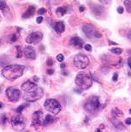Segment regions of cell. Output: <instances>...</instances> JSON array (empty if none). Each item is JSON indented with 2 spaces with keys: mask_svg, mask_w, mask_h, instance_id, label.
I'll list each match as a JSON object with an SVG mask.
<instances>
[{
  "mask_svg": "<svg viewBox=\"0 0 131 132\" xmlns=\"http://www.w3.org/2000/svg\"><path fill=\"white\" fill-rule=\"evenodd\" d=\"M24 70H25L24 66L19 64L4 66V68L2 70V76L3 77H4L7 80L13 81L21 77L23 75Z\"/></svg>",
  "mask_w": 131,
  "mask_h": 132,
  "instance_id": "obj_1",
  "label": "cell"
},
{
  "mask_svg": "<svg viewBox=\"0 0 131 132\" xmlns=\"http://www.w3.org/2000/svg\"><path fill=\"white\" fill-rule=\"evenodd\" d=\"M75 84L82 90H87L93 84V79L89 73H79L75 77Z\"/></svg>",
  "mask_w": 131,
  "mask_h": 132,
  "instance_id": "obj_2",
  "label": "cell"
},
{
  "mask_svg": "<svg viewBox=\"0 0 131 132\" xmlns=\"http://www.w3.org/2000/svg\"><path fill=\"white\" fill-rule=\"evenodd\" d=\"M44 95L43 89L40 87H36L34 88H32L28 92H25L23 99L27 100L28 102H34L36 100H39L41 99Z\"/></svg>",
  "mask_w": 131,
  "mask_h": 132,
  "instance_id": "obj_3",
  "label": "cell"
},
{
  "mask_svg": "<svg viewBox=\"0 0 131 132\" xmlns=\"http://www.w3.org/2000/svg\"><path fill=\"white\" fill-rule=\"evenodd\" d=\"M100 106H101V105H100V101H99V97L93 95V96L89 97L87 101H86L84 105V109L90 113H94V112H98Z\"/></svg>",
  "mask_w": 131,
  "mask_h": 132,
  "instance_id": "obj_4",
  "label": "cell"
},
{
  "mask_svg": "<svg viewBox=\"0 0 131 132\" xmlns=\"http://www.w3.org/2000/svg\"><path fill=\"white\" fill-rule=\"evenodd\" d=\"M44 107L46 108V111H48L52 114H57L62 110L61 105L59 104V102L53 99L46 100L44 103Z\"/></svg>",
  "mask_w": 131,
  "mask_h": 132,
  "instance_id": "obj_5",
  "label": "cell"
},
{
  "mask_svg": "<svg viewBox=\"0 0 131 132\" xmlns=\"http://www.w3.org/2000/svg\"><path fill=\"white\" fill-rule=\"evenodd\" d=\"M74 65L79 70H84L89 65V59L88 56L83 54H77L73 59Z\"/></svg>",
  "mask_w": 131,
  "mask_h": 132,
  "instance_id": "obj_6",
  "label": "cell"
},
{
  "mask_svg": "<svg viewBox=\"0 0 131 132\" xmlns=\"http://www.w3.org/2000/svg\"><path fill=\"white\" fill-rule=\"evenodd\" d=\"M12 127L15 130H22L26 127V118L22 115H15L11 119Z\"/></svg>",
  "mask_w": 131,
  "mask_h": 132,
  "instance_id": "obj_7",
  "label": "cell"
},
{
  "mask_svg": "<svg viewBox=\"0 0 131 132\" xmlns=\"http://www.w3.org/2000/svg\"><path fill=\"white\" fill-rule=\"evenodd\" d=\"M6 96L8 100L11 102H15L19 100L21 96V92L18 89L13 88V87H10L6 89Z\"/></svg>",
  "mask_w": 131,
  "mask_h": 132,
  "instance_id": "obj_8",
  "label": "cell"
},
{
  "mask_svg": "<svg viewBox=\"0 0 131 132\" xmlns=\"http://www.w3.org/2000/svg\"><path fill=\"white\" fill-rule=\"evenodd\" d=\"M43 34L40 32H33L30 34L26 39V42L30 45H37L42 40Z\"/></svg>",
  "mask_w": 131,
  "mask_h": 132,
  "instance_id": "obj_9",
  "label": "cell"
},
{
  "mask_svg": "<svg viewBox=\"0 0 131 132\" xmlns=\"http://www.w3.org/2000/svg\"><path fill=\"white\" fill-rule=\"evenodd\" d=\"M43 112L41 111H37L33 114V118H32V122L33 125L35 126V127H38V126L42 125L43 126Z\"/></svg>",
  "mask_w": 131,
  "mask_h": 132,
  "instance_id": "obj_10",
  "label": "cell"
},
{
  "mask_svg": "<svg viewBox=\"0 0 131 132\" xmlns=\"http://www.w3.org/2000/svg\"><path fill=\"white\" fill-rule=\"evenodd\" d=\"M23 54L25 55V57L28 59H35L36 53L34 49L31 46H27L23 49Z\"/></svg>",
  "mask_w": 131,
  "mask_h": 132,
  "instance_id": "obj_11",
  "label": "cell"
},
{
  "mask_svg": "<svg viewBox=\"0 0 131 132\" xmlns=\"http://www.w3.org/2000/svg\"><path fill=\"white\" fill-rule=\"evenodd\" d=\"M83 32L86 34V35L89 38H94V33L96 32V29L91 25H84L82 28Z\"/></svg>",
  "mask_w": 131,
  "mask_h": 132,
  "instance_id": "obj_12",
  "label": "cell"
},
{
  "mask_svg": "<svg viewBox=\"0 0 131 132\" xmlns=\"http://www.w3.org/2000/svg\"><path fill=\"white\" fill-rule=\"evenodd\" d=\"M69 44L70 46L76 47V48H82L83 46V40L79 37H74V38L70 39Z\"/></svg>",
  "mask_w": 131,
  "mask_h": 132,
  "instance_id": "obj_13",
  "label": "cell"
},
{
  "mask_svg": "<svg viewBox=\"0 0 131 132\" xmlns=\"http://www.w3.org/2000/svg\"><path fill=\"white\" fill-rule=\"evenodd\" d=\"M36 87H37L36 83L28 80L22 84V87H21V88H22V90L25 93V92H28V90H30V89H32V88H36Z\"/></svg>",
  "mask_w": 131,
  "mask_h": 132,
  "instance_id": "obj_14",
  "label": "cell"
},
{
  "mask_svg": "<svg viewBox=\"0 0 131 132\" xmlns=\"http://www.w3.org/2000/svg\"><path fill=\"white\" fill-rule=\"evenodd\" d=\"M57 121V118H55L53 116L51 115H46V117L44 118V121H43V126L46 127V126H48L51 123H55Z\"/></svg>",
  "mask_w": 131,
  "mask_h": 132,
  "instance_id": "obj_15",
  "label": "cell"
},
{
  "mask_svg": "<svg viewBox=\"0 0 131 132\" xmlns=\"http://www.w3.org/2000/svg\"><path fill=\"white\" fill-rule=\"evenodd\" d=\"M53 28L57 34H61L63 32H64V29H65L64 22H55L53 24Z\"/></svg>",
  "mask_w": 131,
  "mask_h": 132,
  "instance_id": "obj_16",
  "label": "cell"
},
{
  "mask_svg": "<svg viewBox=\"0 0 131 132\" xmlns=\"http://www.w3.org/2000/svg\"><path fill=\"white\" fill-rule=\"evenodd\" d=\"M35 13V7L31 5L28 8V10H26V12L22 15V18H29L31 16H33Z\"/></svg>",
  "mask_w": 131,
  "mask_h": 132,
  "instance_id": "obj_17",
  "label": "cell"
},
{
  "mask_svg": "<svg viewBox=\"0 0 131 132\" xmlns=\"http://www.w3.org/2000/svg\"><path fill=\"white\" fill-rule=\"evenodd\" d=\"M92 11L94 15H99L104 12V8L102 6H99V5H94V6L92 7Z\"/></svg>",
  "mask_w": 131,
  "mask_h": 132,
  "instance_id": "obj_18",
  "label": "cell"
},
{
  "mask_svg": "<svg viewBox=\"0 0 131 132\" xmlns=\"http://www.w3.org/2000/svg\"><path fill=\"white\" fill-rule=\"evenodd\" d=\"M111 122L112 123H113V125L116 127L117 129H119V130H125V127L124 126V125L120 122L119 120H117V118H112L111 119Z\"/></svg>",
  "mask_w": 131,
  "mask_h": 132,
  "instance_id": "obj_19",
  "label": "cell"
},
{
  "mask_svg": "<svg viewBox=\"0 0 131 132\" xmlns=\"http://www.w3.org/2000/svg\"><path fill=\"white\" fill-rule=\"evenodd\" d=\"M66 12H67L66 7H59V8H57L56 10V13L58 16H63V15H64L66 14Z\"/></svg>",
  "mask_w": 131,
  "mask_h": 132,
  "instance_id": "obj_20",
  "label": "cell"
},
{
  "mask_svg": "<svg viewBox=\"0 0 131 132\" xmlns=\"http://www.w3.org/2000/svg\"><path fill=\"white\" fill-rule=\"evenodd\" d=\"M111 114H112L113 117L117 118V117H121V116L124 115V113H123L122 111H120L118 108H115V109L112 110Z\"/></svg>",
  "mask_w": 131,
  "mask_h": 132,
  "instance_id": "obj_21",
  "label": "cell"
},
{
  "mask_svg": "<svg viewBox=\"0 0 131 132\" xmlns=\"http://www.w3.org/2000/svg\"><path fill=\"white\" fill-rule=\"evenodd\" d=\"M124 6H125V9H126L127 11L131 13V0H125Z\"/></svg>",
  "mask_w": 131,
  "mask_h": 132,
  "instance_id": "obj_22",
  "label": "cell"
},
{
  "mask_svg": "<svg viewBox=\"0 0 131 132\" xmlns=\"http://www.w3.org/2000/svg\"><path fill=\"white\" fill-rule=\"evenodd\" d=\"M8 9V5L4 0H0V10L4 11L5 10Z\"/></svg>",
  "mask_w": 131,
  "mask_h": 132,
  "instance_id": "obj_23",
  "label": "cell"
},
{
  "mask_svg": "<svg viewBox=\"0 0 131 132\" xmlns=\"http://www.w3.org/2000/svg\"><path fill=\"white\" fill-rule=\"evenodd\" d=\"M16 47V51H17V54H16V57L17 59H21L22 56H23V52H22V48H21V46H15Z\"/></svg>",
  "mask_w": 131,
  "mask_h": 132,
  "instance_id": "obj_24",
  "label": "cell"
},
{
  "mask_svg": "<svg viewBox=\"0 0 131 132\" xmlns=\"http://www.w3.org/2000/svg\"><path fill=\"white\" fill-rule=\"evenodd\" d=\"M111 51L112 53H115V54H117V55L121 54L123 52V50L121 48H112Z\"/></svg>",
  "mask_w": 131,
  "mask_h": 132,
  "instance_id": "obj_25",
  "label": "cell"
},
{
  "mask_svg": "<svg viewBox=\"0 0 131 132\" xmlns=\"http://www.w3.org/2000/svg\"><path fill=\"white\" fill-rule=\"evenodd\" d=\"M27 106H28V104H23V105H20V106L16 109V112H17L18 113H21V112H22V110L24 109L25 107H27Z\"/></svg>",
  "mask_w": 131,
  "mask_h": 132,
  "instance_id": "obj_26",
  "label": "cell"
},
{
  "mask_svg": "<svg viewBox=\"0 0 131 132\" xmlns=\"http://www.w3.org/2000/svg\"><path fill=\"white\" fill-rule=\"evenodd\" d=\"M64 55H63V54H58L57 56V60L58 62H60V63L64 61Z\"/></svg>",
  "mask_w": 131,
  "mask_h": 132,
  "instance_id": "obj_27",
  "label": "cell"
},
{
  "mask_svg": "<svg viewBox=\"0 0 131 132\" xmlns=\"http://www.w3.org/2000/svg\"><path fill=\"white\" fill-rule=\"evenodd\" d=\"M102 37V34L99 32V31L96 30V32L94 33V38H98V39H100Z\"/></svg>",
  "mask_w": 131,
  "mask_h": 132,
  "instance_id": "obj_28",
  "label": "cell"
},
{
  "mask_svg": "<svg viewBox=\"0 0 131 132\" xmlns=\"http://www.w3.org/2000/svg\"><path fill=\"white\" fill-rule=\"evenodd\" d=\"M46 9H44V8H40V9L38 10V14L39 15H43L44 13H46Z\"/></svg>",
  "mask_w": 131,
  "mask_h": 132,
  "instance_id": "obj_29",
  "label": "cell"
},
{
  "mask_svg": "<svg viewBox=\"0 0 131 132\" xmlns=\"http://www.w3.org/2000/svg\"><path fill=\"white\" fill-rule=\"evenodd\" d=\"M85 50L86 51H88V52H92V46H91V45H89V44H88V45H86L85 46Z\"/></svg>",
  "mask_w": 131,
  "mask_h": 132,
  "instance_id": "obj_30",
  "label": "cell"
},
{
  "mask_svg": "<svg viewBox=\"0 0 131 132\" xmlns=\"http://www.w3.org/2000/svg\"><path fill=\"white\" fill-rule=\"evenodd\" d=\"M10 40H11L12 42H15L17 40V37H16V34H14L13 35L11 36V38H10Z\"/></svg>",
  "mask_w": 131,
  "mask_h": 132,
  "instance_id": "obj_31",
  "label": "cell"
},
{
  "mask_svg": "<svg viewBox=\"0 0 131 132\" xmlns=\"http://www.w3.org/2000/svg\"><path fill=\"white\" fill-rule=\"evenodd\" d=\"M117 79H118V74L115 73L114 75H113V76H112V81H117Z\"/></svg>",
  "mask_w": 131,
  "mask_h": 132,
  "instance_id": "obj_32",
  "label": "cell"
},
{
  "mask_svg": "<svg viewBox=\"0 0 131 132\" xmlns=\"http://www.w3.org/2000/svg\"><path fill=\"white\" fill-rule=\"evenodd\" d=\"M46 64L48 66H51V65H53L54 64V61L52 59H48V61L46 62Z\"/></svg>",
  "mask_w": 131,
  "mask_h": 132,
  "instance_id": "obj_33",
  "label": "cell"
},
{
  "mask_svg": "<svg viewBox=\"0 0 131 132\" xmlns=\"http://www.w3.org/2000/svg\"><path fill=\"white\" fill-rule=\"evenodd\" d=\"M42 21H43V17L42 16H39L37 19H36V22H37V23H39V24L42 22Z\"/></svg>",
  "mask_w": 131,
  "mask_h": 132,
  "instance_id": "obj_34",
  "label": "cell"
},
{
  "mask_svg": "<svg viewBox=\"0 0 131 132\" xmlns=\"http://www.w3.org/2000/svg\"><path fill=\"white\" fill-rule=\"evenodd\" d=\"M123 12H124V8L123 7L117 8V13H119V14H123Z\"/></svg>",
  "mask_w": 131,
  "mask_h": 132,
  "instance_id": "obj_35",
  "label": "cell"
},
{
  "mask_svg": "<svg viewBox=\"0 0 131 132\" xmlns=\"http://www.w3.org/2000/svg\"><path fill=\"white\" fill-rule=\"evenodd\" d=\"M125 123H126V125H131V118H127V119L125 120Z\"/></svg>",
  "mask_w": 131,
  "mask_h": 132,
  "instance_id": "obj_36",
  "label": "cell"
},
{
  "mask_svg": "<svg viewBox=\"0 0 131 132\" xmlns=\"http://www.w3.org/2000/svg\"><path fill=\"white\" fill-rule=\"evenodd\" d=\"M6 120H7L6 116H5V115H3V117H2V123H6Z\"/></svg>",
  "mask_w": 131,
  "mask_h": 132,
  "instance_id": "obj_37",
  "label": "cell"
},
{
  "mask_svg": "<svg viewBox=\"0 0 131 132\" xmlns=\"http://www.w3.org/2000/svg\"><path fill=\"white\" fill-rule=\"evenodd\" d=\"M99 1H100L101 3H103V4H109V3H110V1H111V0H99Z\"/></svg>",
  "mask_w": 131,
  "mask_h": 132,
  "instance_id": "obj_38",
  "label": "cell"
},
{
  "mask_svg": "<svg viewBox=\"0 0 131 132\" xmlns=\"http://www.w3.org/2000/svg\"><path fill=\"white\" fill-rule=\"evenodd\" d=\"M54 70H51V69H49V70H47V73H48V75H51V74H53Z\"/></svg>",
  "mask_w": 131,
  "mask_h": 132,
  "instance_id": "obj_39",
  "label": "cell"
},
{
  "mask_svg": "<svg viewBox=\"0 0 131 132\" xmlns=\"http://www.w3.org/2000/svg\"><path fill=\"white\" fill-rule=\"evenodd\" d=\"M79 10H80L81 12H83V11H84V10H85V8L83 7V6H81V7L79 8Z\"/></svg>",
  "mask_w": 131,
  "mask_h": 132,
  "instance_id": "obj_40",
  "label": "cell"
},
{
  "mask_svg": "<svg viewBox=\"0 0 131 132\" xmlns=\"http://www.w3.org/2000/svg\"><path fill=\"white\" fill-rule=\"evenodd\" d=\"M128 64H129V66L131 68V57H129V60H128Z\"/></svg>",
  "mask_w": 131,
  "mask_h": 132,
  "instance_id": "obj_41",
  "label": "cell"
},
{
  "mask_svg": "<svg viewBox=\"0 0 131 132\" xmlns=\"http://www.w3.org/2000/svg\"><path fill=\"white\" fill-rule=\"evenodd\" d=\"M128 38H129L130 40H131V30L129 32V34H128Z\"/></svg>",
  "mask_w": 131,
  "mask_h": 132,
  "instance_id": "obj_42",
  "label": "cell"
},
{
  "mask_svg": "<svg viewBox=\"0 0 131 132\" xmlns=\"http://www.w3.org/2000/svg\"><path fill=\"white\" fill-rule=\"evenodd\" d=\"M109 44H110V45H115V46H117V43H115V42H112V41H111V40L109 41Z\"/></svg>",
  "mask_w": 131,
  "mask_h": 132,
  "instance_id": "obj_43",
  "label": "cell"
},
{
  "mask_svg": "<svg viewBox=\"0 0 131 132\" xmlns=\"http://www.w3.org/2000/svg\"><path fill=\"white\" fill-rule=\"evenodd\" d=\"M65 67H66V64H61V68L62 69H64Z\"/></svg>",
  "mask_w": 131,
  "mask_h": 132,
  "instance_id": "obj_44",
  "label": "cell"
},
{
  "mask_svg": "<svg viewBox=\"0 0 131 132\" xmlns=\"http://www.w3.org/2000/svg\"><path fill=\"white\" fill-rule=\"evenodd\" d=\"M2 107H3V104H2V103H0V109H1Z\"/></svg>",
  "mask_w": 131,
  "mask_h": 132,
  "instance_id": "obj_45",
  "label": "cell"
},
{
  "mask_svg": "<svg viewBox=\"0 0 131 132\" xmlns=\"http://www.w3.org/2000/svg\"><path fill=\"white\" fill-rule=\"evenodd\" d=\"M1 20H2V18H1V15H0V22H1Z\"/></svg>",
  "mask_w": 131,
  "mask_h": 132,
  "instance_id": "obj_46",
  "label": "cell"
},
{
  "mask_svg": "<svg viewBox=\"0 0 131 132\" xmlns=\"http://www.w3.org/2000/svg\"><path fill=\"white\" fill-rule=\"evenodd\" d=\"M129 112H130V113H131V109H130V110H129Z\"/></svg>",
  "mask_w": 131,
  "mask_h": 132,
  "instance_id": "obj_47",
  "label": "cell"
}]
</instances>
